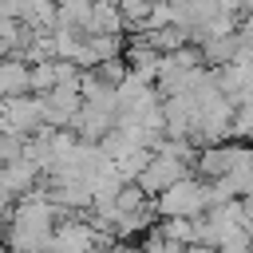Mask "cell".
<instances>
[{
	"mask_svg": "<svg viewBox=\"0 0 253 253\" xmlns=\"http://www.w3.org/2000/svg\"><path fill=\"white\" fill-rule=\"evenodd\" d=\"M51 237V206L43 198H28L20 210H16V221H12V245L20 253H40Z\"/></svg>",
	"mask_w": 253,
	"mask_h": 253,
	"instance_id": "1",
	"label": "cell"
},
{
	"mask_svg": "<svg viewBox=\"0 0 253 253\" xmlns=\"http://www.w3.org/2000/svg\"><path fill=\"white\" fill-rule=\"evenodd\" d=\"M210 206V190L206 186H198V182H174L162 198H158V210L166 213V217H194L198 210H206Z\"/></svg>",
	"mask_w": 253,
	"mask_h": 253,
	"instance_id": "2",
	"label": "cell"
},
{
	"mask_svg": "<svg viewBox=\"0 0 253 253\" xmlns=\"http://www.w3.org/2000/svg\"><path fill=\"white\" fill-rule=\"evenodd\" d=\"M186 178V162L182 158H174V154H158V158H150L146 162V170L138 174V186L146 190V194H166L174 182H182Z\"/></svg>",
	"mask_w": 253,
	"mask_h": 253,
	"instance_id": "3",
	"label": "cell"
},
{
	"mask_svg": "<svg viewBox=\"0 0 253 253\" xmlns=\"http://www.w3.org/2000/svg\"><path fill=\"white\" fill-rule=\"evenodd\" d=\"M241 158H245V150H233V146H210L206 154H202V174H210V178H229L237 166H241Z\"/></svg>",
	"mask_w": 253,
	"mask_h": 253,
	"instance_id": "4",
	"label": "cell"
},
{
	"mask_svg": "<svg viewBox=\"0 0 253 253\" xmlns=\"http://www.w3.org/2000/svg\"><path fill=\"white\" fill-rule=\"evenodd\" d=\"M24 91H32V67L20 59H4L0 63V99H16Z\"/></svg>",
	"mask_w": 253,
	"mask_h": 253,
	"instance_id": "5",
	"label": "cell"
},
{
	"mask_svg": "<svg viewBox=\"0 0 253 253\" xmlns=\"http://www.w3.org/2000/svg\"><path fill=\"white\" fill-rule=\"evenodd\" d=\"M32 182H36V162L32 158H20V162L0 166V190L20 194V190H32Z\"/></svg>",
	"mask_w": 253,
	"mask_h": 253,
	"instance_id": "6",
	"label": "cell"
},
{
	"mask_svg": "<svg viewBox=\"0 0 253 253\" xmlns=\"http://www.w3.org/2000/svg\"><path fill=\"white\" fill-rule=\"evenodd\" d=\"M182 253H210V249H202V245H194V249H190V245H186Z\"/></svg>",
	"mask_w": 253,
	"mask_h": 253,
	"instance_id": "7",
	"label": "cell"
},
{
	"mask_svg": "<svg viewBox=\"0 0 253 253\" xmlns=\"http://www.w3.org/2000/svg\"><path fill=\"white\" fill-rule=\"evenodd\" d=\"M4 206H8V190H0V210H4Z\"/></svg>",
	"mask_w": 253,
	"mask_h": 253,
	"instance_id": "8",
	"label": "cell"
}]
</instances>
